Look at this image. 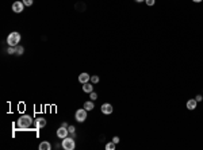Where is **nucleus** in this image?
Listing matches in <instances>:
<instances>
[{"mask_svg":"<svg viewBox=\"0 0 203 150\" xmlns=\"http://www.w3.org/2000/svg\"><path fill=\"white\" fill-rule=\"evenodd\" d=\"M100 110H102V112H103L104 115H110V114H112L114 108H112V106H111L110 103H104V104H102Z\"/></svg>","mask_w":203,"mask_h":150,"instance_id":"obj_6","label":"nucleus"},{"mask_svg":"<svg viewBox=\"0 0 203 150\" xmlns=\"http://www.w3.org/2000/svg\"><path fill=\"white\" fill-rule=\"evenodd\" d=\"M134 1H137V3H142V1H145V0H134Z\"/></svg>","mask_w":203,"mask_h":150,"instance_id":"obj_26","label":"nucleus"},{"mask_svg":"<svg viewBox=\"0 0 203 150\" xmlns=\"http://www.w3.org/2000/svg\"><path fill=\"white\" fill-rule=\"evenodd\" d=\"M89 80H91V76H89L88 73H85V72H84V73H81V75L79 76V81L81 83V84H84V83H88Z\"/></svg>","mask_w":203,"mask_h":150,"instance_id":"obj_9","label":"nucleus"},{"mask_svg":"<svg viewBox=\"0 0 203 150\" xmlns=\"http://www.w3.org/2000/svg\"><path fill=\"white\" fill-rule=\"evenodd\" d=\"M68 134H69V131H68V127H64V126H61V127L57 130V137L60 138V139H64V138L68 137Z\"/></svg>","mask_w":203,"mask_h":150,"instance_id":"obj_7","label":"nucleus"},{"mask_svg":"<svg viewBox=\"0 0 203 150\" xmlns=\"http://www.w3.org/2000/svg\"><path fill=\"white\" fill-rule=\"evenodd\" d=\"M195 100H196V102H202V100H203V96H202V95H196V96H195Z\"/></svg>","mask_w":203,"mask_h":150,"instance_id":"obj_21","label":"nucleus"},{"mask_svg":"<svg viewBox=\"0 0 203 150\" xmlns=\"http://www.w3.org/2000/svg\"><path fill=\"white\" fill-rule=\"evenodd\" d=\"M75 130H76V128L73 127V126H68V131H69V134H73Z\"/></svg>","mask_w":203,"mask_h":150,"instance_id":"obj_22","label":"nucleus"},{"mask_svg":"<svg viewBox=\"0 0 203 150\" xmlns=\"http://www.w3.org/2000/svg\"><path fill=\"white\" fill-rule=\"evenodd\" d=\"M61 126H64V127H68V123H66V122H62Z\"/></svg>","mask_w":203,"mask_h":150,"instance_id":"obj_24","label":"nucleus"},{"mask_svg":"<svg viewBox=\"0 0 203 150\" xmlns=\"http://www.w3.org/2000/svg\"><path fill=\"white\" fill-rule=\"evenodd\" d=\"M185 106H187V108H188L190 111H194L195 108H196V106H198V102H196L195 99H190V100L187 102Z\"/></svg>","mask_w":203,"mask_h":150,"instance_id":"obj_8","label":"nucleus"},{"mask_svg":"<svg viewBox=\"0 0 203 150\" xmlns=\"http://www.w3.org/2000/svg\"><path fill=\"white\" fill-rule=\"evenodd\" d=\"M99 76H91V83H92V84H97V83H99Z\"/></svg>","mask_w":203,"mask_h":150,"instance_id":"obj_17","label":"nucleus"},{"mask_svg":"<svg viewBox=\"0 0 203 150\" xmlns=\"http://www.w3.org/2000/svg\"><path fill=\"white\" fill-rule=\"evenodd\" d=\"M38 147H40V150H50L52 149V145H50V142L49 141H42Z\"/></svg>","mask_w":203,"mask_h":150,"instance_id":"obj_10","label":"nucleus"},{"mask_svg":"<svg viewBox=\"0 0 203 150\" xmlns=\"http://www.w3.org/2000/svg\"><path fill=\"white\" fill-rule=\"evenodd\" d=\"M20 38L22 37H20L18 31H12L7 37V43H8V46H18L19 42H20Z\"/></svg>","mask_w":203,"mask_h":150,"instance_id":"obj_2","label":"nucleus"},{"mask_svg":"<svg viewBox=\"0 0 203 150\" xmlns=\"http://www.w3.org/2000/svg\"><path fill=\"white\" fill-rule=\"evenodd\" d=\"M115 146H116V143H114L111 141L108 143H106V150H115Z\"/></svg>","mask_w":203,"mask_h":150,"instance_id":"obj_14","label":"nucleus"},{"mask_svg":"<svg viewBox=\"0 0 203 150\" xmlns=\"http://www.w3.org/2000/svg\"><path fill=\"white\" fill-rule=\"evenodd\" d=\"M23 53H25V48L20 46V45H18V46H16V54H18V56H22Z\"/></svg>","mask_w":203,"mask_h":150,"instance_id":"obj_16","label":"nucleus"},{"mask_svg":"<svg viewBox=\"0 0 203 150\" xmlns=\"http://www.w3.org/2000/svg\"><path fill=\"white\" fill-rule=\"evenodd\" d=\"M112 142L118 145V143H119V137H114V138H112Z\"/></svg>","mask_w":203,"mask_h":150,"instance_id":"obj_23","label":"nucleus"},{"mask_svg":"<svg viewBox=\"0 0 203 150\" xmlns=\"http://www.w3.org/2000/svg\"><path fill=\"white\" fill-rule=\"evenodd\" d=\"M46 126V119L45 118H38V119L35 120V127L37 128H42Z\"/></svg>","mask_w":203,"mask_h":150,"instance_id":"obj_11","label":"nucleus"},{"mask_svg":"<svg viewBox=\"0 0 203 150\" xmlns=\"http://www.w3.org/2000/svg\"><path fill=\"white\" fill-rule=\"evenodd\" d=\"M145 3H146V5L152 7V5H155V4H156V0H145Z\"/></svg>","mask_w":203,"mask_h":150,"instance_id":"obj_19","label":"nucleus"},{"mask_svg":"<svg viewBox=\"0 0 203 150\" xmlns=\"http://www.w3.org/2000/svg\"><path fill=\"white\" fill-rule=\"evenodd\" d=\"M31 123H33V118H31L30 115H22V116L18 119V122H16L18 127L23 128V130H26V128L30 127Z\"/></svg>","mask_w":203,"mask_h":150,"instance_id":"obj_1","label":"nucleus"},{"mask_svg":"<svg viewBox=\"0 0 203 150\" xmlns=\"http://www.w3.org/2000/svg\"><path fill=\"white\" fill-rule=\"evenodd\" d=\"M83 91L85 93H91L93 91V85L91 83H84L83 84Z\"/></svg>","mask_w":203,"mask_h":150,"instance_id":"obj_12","label":"nucleus"},{"mask_svg":"<svg viewBox=\"0 0 203 150\" xmlns=\"http://www.w3.org/2000/svg\"><path fill=\"white\" fill-rule=\"evenodd\" d=\"M62 149L64 150H73L76 147V143L75 141H73V138H69V137H66L62 139Z\"/></svg>","mask_w":203,"mask_h":150,"instance_id":"obj_3","label":"nucleus"},{"mask_svg":"<svg viewBox=\"0 0 203 150\" xmlns=\"http://www.w3.org/2000/svg\"><path fill=\"white\" fill-rule=\"evenodd\" d=\"M83 107H84V108H85L87 111H92L93 108H95V106H93V102H92V100H89V102H85Z\"/></svg>","mask_w":203,"mask_h":150,"instance_id":"obj_13","label":"nucleus"},{"mask_svg":"<svg viewBox=\"0 0 203 150\" xmlns=\"http://www.w3.org/2000/svg\"><path fill=\"white\" fill-rule=\"evenodd\" d=\"M192 1H194V3H202L203 0H192Z\"/></svg>","mask_w":203,"mask_h":150,"instance_id":"obj_25","label":"nucleus"},{"mask_svg":"<svg viewBox=\"0 0 203 150\" xmlns=\"http://www.w3.org/2000/svg\"><path fill=\"white\" fill-rule=\"evenodd\" d=\"M7 53L8 54H16V46H8Z\"/></svg>","mask_w":203,"mask_h":150,"instance_id":"obj_15","label":"nucleus"},{"mask_svg":"<svg viewBox=\"0 0 203 150\" xmlns=\"http://www.w3.org/2000/svg\"><path fill=\"white\" fill-rule=\"evenodd\" d=\"M89 99H91L92 102H93V100H96V99H97V93H96V92H93V91H92V92L89 93Z\"/></svg>","mask_w":203,"mask_h":150,"instance_id":"obj_18","label":"nucleus"},{"mask_svg":"<svg viewBox=\"0 0 203 150\" xmlns=\"http://www.w3.org/2000/svg\"><path fill=\"white\" fill-rule=\"evenodd\" d=\"M22 1H23V4H25V5L30 7V5L33 4V1H34V0H22Z\"/></svg>","mask_w":203,"mask_h":150,"instance_id":"obj_20","label":"nucleus"},{"mask_svg":"<svg viewBox=\"0 0 203 150\" xmlns=\"http://www.w3.org/2000/svg\"><path fill=\"white\" fill-rule=\"evenodd\" d=\"M87 112L88 111L85 110V108H79V110L76 111V114H75V119L77 120V122H80V123H83L84 120L87 119Z\"/></svg>","mask_w":203,"mask_h":150,"instance_id":"obj_4","label":"nucleus"},{"mask_svg":"<svg viewBox=\"0 0 203 150\" xmlns=\"http://www.w3.org/2000/svg\"><path fill=\"white\" fill-rule=\"evenodd\" d=\"M23 8H25V4H23V1H15L12 4V11L15 14H20V12H23Z\"/></svg>","mask_w":203,"mask_h":150,"instance_id":"obj_5","label":"nucleus"}]
</instances>
